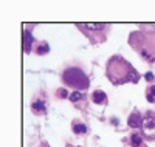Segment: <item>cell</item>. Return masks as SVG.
<instances>
[{
	"label": "cell",
	"instance_id": "obj_6",
	"mask_svg": "<svg viewBox=\"0 0 155 147\" xmlns=\"http://www.w3.org/2000/svg\"><path fill=\"white\" fill-rule=\"evenodd\" d=\"M92 101L95 102V104H98V105H107V95L102 90H95L93 93H92Z\"/></svg>",
	"mask_w": 155,
	"mask_h": 147
},
{
	"label": "cell",
	"instance_id": "obj_11",
	"mask_svg": "<svg viewBox=\"0 0 155 147\" xmlns=\"http://www.w3.org/2000/svg\"><path fill=\"white\" fill-rule=\"evenodd\" d=\"M71 129H73L74 133H78V135H79V133H85L87 132V127L82 122H79V121H74L73 126H71Z\"/></svg>",
	"mask_w": 155,
	"mask_h": 147
},
{
	"label": "cell",
	"instance_id": "obj_12",
	"mask_svg": "<svg viewBox=\"0 0 155 147\" xmlns=\"http://www.w3.org/2000/svg\"><path fill=\"white\" fill-rule=\"evenodd\" d=\"M146 98L150 104H155V85H149L146 90Z\"/></svg>",
	"mask_w": 155,
	"mask_h": 147
},
{
	"label": "cell",
	"instance_id": "obj_13",
	"mask_svg": "<svg viewBox=\"0 0 155 147\" xmlns=\"http://www.w3.org/2000/svg\"><path fill=\"white\" fill-rule=\"evenodd\" d=\"M48 51H50V48H48V44H47V42L39 44V48H37V54H47Z\"/></svg>",
	"mask_w": 155,
	"mask_h": 147
},
{
	"label": "cell",
	"instance_id": "obj_5",
	"mask_svg": "<svg viewBox=\"0 0 155 147\" xmlns=\"http://www.w3.org/2000/svg\"><path fill=\"white\" fill-rule=\"evenodd\" d=\"M141 130H143V138H146L149 141L155 139V115L153 113H147L143 118Z\"/></svg>",
	"mask_w": 155,
	"mask_h": 147
},
{
	"label": "cell",
	"instance_id": "obj_10",
	"mask_svg": "<svg viewBox=\"0 0 155 147\" xmlns=\"http://www.w3.org/2000/svg\"><path fill=\"white\" fill-rule=\"evenodd\" d=\"M31 110L36 113V115H44L45 113V104L42 101H34L33 105H31Z\"/></svg>",
	"mask_w": 155,
	"mask_h": 147
},
{
	"label": "cell",
	"instance_id": "obj_1",
	"mask_svg": "<svg viewBox=\"0 0 155 147\" xmlns=\"http://www.w3.org/2000/svg\"><path fill=\"white\" fill-rule=\"evenodd\" d=\"M106 76L113 85H124L127 82L138 84L140 73L134 68V65L126 60L123 56H112L106 65Z\"/></svg>",
	"mask_w": 155,
	"mask_h": 147
},
{
	"label": "cell",
	"instance_id": "obj_9",
	"mask_svg": "<svg viewBox=\"0 0 155 147\" xmlns=\"http://www.w3.org/2000/svg\"><path fill=\"white\" fill-rule=\"evenodd\" d=\"M130 144H132V147H144L143 135H140V133H132L130 135Z\"/></svg>",
	"mask_w": 155,
	"mask_h": 147
},
{
	"label": "cell",
	"instance_id": "obj_3",
	"mask_svg": "<svg viewBox=\"0 0 155 147\" xmlns=\"http://www.w3.org/2000/svg\"><path fill=\"white\" fill-rule=\"evenodd\" d=\"M62 81L65 85L78 88V90H85L90 85V79L87 77V74L81 68H78V67H68V68L64 70Z\"/></svg>",
	"mask_w": 155,
	"mask_h": 147
},
{
	"label": "cell",
	"instance_id": "obj_14",
	"mask_svg": "<svg viewBox=\"0 0 155 147\" xmlns=\"http://www.w3.org/2000/svg\"><path fill=\"white\" fill-rule=\"evenodd\" d=\"M82 98H84V96L81 95L79 91H74L73 95L70 96V101H71V102H76V101H79V99H82Z\"/></svg>",
	"mask_w": 155,
	"mask_h": 147
},
{
	"label": "cell",
	"instance_id": "obj_7",
	"mask_svg": "<svg viewBox=\"0 0 155 147\" xmlns=\"http://www.w3.org/2000/svg\"><path fill=\"white\" fill-rule=\"evenodd\" d=\"M127 124L132 129H138L141 124H143V118H141L140 112H132L130 116H129V119H127Z\"/></svg>",
	"mask_w": 155,
	"mask_h": 147
},
{
	"label": "cell",
	"instance_id": "obj_4",
	"mask_svg": "<svg viewBox=\"0 0 155 147\" xmlns=\"http://www.w3.org/2000/svg\"><path fill=\"white\" fill-rule=\"evenodd\" d=\"M78 28L90 39L92 44H99L106 41V33L110 26L107 23H78Z\"/></svg>",
	"mask_w": 155,
	"mask_h": 147
},
{
	"label": "cell",
	"instance_id": "obj_15",
	"mask_svg": "<svg viewBox=\"0 0 155 147\" xmlns=\"http://www.w3.org/2000/svg\"><path fill=\"white\" fill-rule=\"evenodd\" d=\"M58 95H59V96H64V98H65V96H67V91H65V90H59V91H58Z\"/></svg>",
	"mask_w": 155,
	"mask_h": 147
},
{
	"label": "cell",
	"instance_id": "obj_2",
	"mask_svg": "<svg viewBox=\"0 0 155 147\" xmlns=\"http://www.w3.org/2000/svg\"><path fill=\"white\" fill-rule=\"evenodd\" d=\"M129 45L147 62H155V25H141L132 31Z\"/></svg>",
	"mask_w": 155,
	"mask_h": 147
},
{
	"label": "cell",
	"instance_id": "obj_16",
	"mask_svg": "<svg viewBox=\"0 0 155 147\" xmlns=\"http://www.w3.org/2000/svg\"><path fill=\"white\" fill-rule=\"evenodd\" d=\"M146 79H147V81L150 82V81H153V74H150V73H147L146 74Z\"/></svg>",
	"mask_w": 155,
	"mask_h": 147
},
{
	"label": "cell",
	"instance_id": "obj_8",
	"mask_svg": "<svg viewBox=\"0 0 155 147\" xmlns=\"http://www.w3.org/2000/svg\"><path fill=\"white\" fill-rule=\"evenodd\" d=\"M31 45H33V36L30 31H25L23 33V51L31 53Z\"/></svg>",
	"mask_w": 155,
	"mask_h": 147
}]
</instances>
